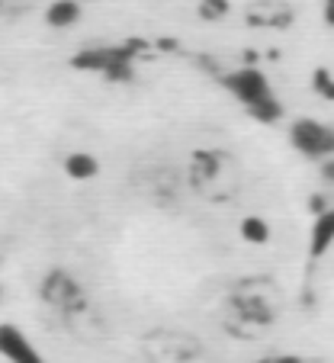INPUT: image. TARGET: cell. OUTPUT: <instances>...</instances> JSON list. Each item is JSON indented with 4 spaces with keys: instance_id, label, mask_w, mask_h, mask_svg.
Masks as SVG:
<instances>
[{
    "instance_id": "obj_6",
    "label": "cell",
    "mask_w": 334,
    "mask_h": 363,
    "mask_svg": "<svg viewBox=\"0 0 334 363\" xmlns=\"http://www.w3.org/2000/svg\"><path fill=\"white\" fill-rule=\"evenodd\" d=\"M39 296L55 315H62V318H68V315H74V312H81V308H87L81 283H77L74 274H68V270H48L45 280H42V286H39Z\"/></svg>"
},
{
    "instance_id": "obj_17",
    "label": "cell",
    "mask_w": 334,
    "mask_h": 363,
    "mask_svg": "<svg viewBox=\"0 0 334 363\" xmlns=\"http://www.w3.org/2000/svg\"><path fill=\"white\" fill-rule=\"evenodd\" d=\"M321 177H325L328 184H334V155H331V158L321 161Z\"/></svg>"
},
{
    "instance_id": "obj_7",
    "label": "cell",
    "mask_w": 334,
    "mask_h": 363,
    "mask_svg": "<svg viewBox=\"0 0 334 363\" xmlns=\"http://www.w3.org/2000/svg\"><path fill=\"white\" fill-rule=\"evenodd\" d=\"M289 145H293L299 155L312 161H325L334 155V129L318 119H296L289 125Z\"/></svg>"
},
{
    "instance_id": "obj_12",
    "label": "cell",
    "mask_w": 334,
    "mask_h": 363,
    "mask_svg": "<svg viewBox=\"0 0 334 363\" xmlns=\"http://www.w3.org/2000/svg\"><path fill=\"white\" fill-rule=\"evenodd\" d=\"M65 174L71 180H94L100 174V161L87 151H71L68 158H65Z\"/></svg>"
},
{
    "instance_id": "obj_11",
    "label": "cell",
    "mask_w": 334,
    "mask_h": 363,
    "mask_svg": "<svg viewBox=\"0 0 334 363\" xmlns=\"http://www.w3.org/2000/svg\"><path fill=\"white\" fill-rule=\"evenodd\" d=\"M84 16V7L81 0H52L45 10V26L52 29H71L77 26Z\"/></svg>"
},
{
    "instance_id": "obj_5",
    "label": "cell",
    "mask_w": 334,
    "mask_h": 363,
    "mask_svg": "<svg viewBox=\"0 0 334 363\" xmlns=\"http://www.w3.org/2000/svg\"><path fill=\"white\" fill-rule=\"evenodd\" d=\"M145 354L155 363H193L203 357V344L184 328H155L142 341Z\"/></svg>"
},
{
    "instance_id": "obj_13",
    "label": "cell",
    "mask_w": 334,
    "mask_h": 363,
    "mask_svg": "<svg viewBox=\"0 0 334 363\" xmlns=\"http://www.w3.org/2000/svg\"><path fill=\"white\" fill-rule=\"evenodd\" d=\"M238 235L247 245H267V241H270V225H267V219H260V216H245L238 225Z\"/></svg>"
},
{
    "instance_id": "obj_18",
    "label": "cell",
    "mask_w": 334,
    "mask_h": 363,
    "mask_svg": "<svg viewBox=\"0 0 334 363\" xmlns=\"http://www.w3.org/2000/svg\"><path fill=\"white\" fill-rule=\"evenodd\" d=\"M321 13H325L328 26H334V0H325V10H321Z\"/></svg>"
},
{
    "instance_id": "obj_15",
    "label": "cell",
    "mask_w": 334,
    "mask_h": 363,
    "mask_svg": "<svg viewBox=\"0 0 334 363\" xmlns=\"http://www.w3.org/2000/svg\"><path fill=\"white\" fill-rule=\"evenodd\" d=\"M312 94H318L321 100L334 103V74L328 68H315L312 71Z\"/></svg>"
},
{
    "instance_id": "obj_19",
    "label": "cell",
    "mask_w": 334,
    "mask_h": 363,
    "mask_svg": "<svg viewBox=\"0 0 334 363\" xmlns=\"http://www.w3.org/2000/svg\"><path fill=\"white\" fill-rule=\"evenodd\" d=\"M270 363H306L302 357H293V354H283V357H270Z\"/></svg>"
},
{
    "instance_id": "obj_10",
    "label": "cell",
    "mask_w": 334,
    "mask_h": 363,
    "mask_svg": "<svg viewBox=\"0 0 334 363\" xmlns=\"http://www.w3.org/2000/svg\"><path fill=\"white\" fill-rule=\"evenodd\" d=\"M334 247V209H321L312 222V238H308V257L318 261Z\"/></svg>"
},
{
    "instance_id": "obj_3",
    "label": "cell",
    "mask_w": 334,
    "mask_h": 363,
    "mask_svg": "<svg viewBox=\"0 0 334 363\" xmlns=\"http://www.w3.org/2000/svg\"><path fill=\"white\" fill-rule=\"evenodd\" d=\"M145 48L142 39H132L126 45H100V48H84L71 58L77 71H96L113 84H129L135 77V55Z\"/></svg>"
},
{
    "instance_id": "obj_14",
    "label": "cell",
    "mask_w": 334,
    "mask_h": 363,
    "mask_svg": "<svg viewBox=\"0 0 334 363\" xmlns=\"http://www.w3.org/2000/svg\"><path fill=\"white\" fill-rule=\"evenodd\" d=\"M196 13H199V20H206V23H218L232 13V4H228V0H199Z\"/></svg>"
},
{
    "instance_id": "obj_1",
    "label": "cell",
    "mask_w": 334,
    "mask_h": 363,
    "mask_svg": "<svg viewBox=\"0 0 334 363\" xmlns=\"http://www.w3.org/2000/svg\"><path fill=\"white\" fill-rule=\"evenodd\" d=\"M187 184L193 193H199L209 203H228L241 190V164L232 151L203 148L190 158Z\"/></svg>"
},
{
    "instance_id": "obj_16",
    "label": "cell",
    "mask_w": 334,
    "mask_h": 363,
    "mask_svg": "<svg viewBox=\"0 0 334 363\" xmlns=\"http://www.w3.org/2000/svg\"><path fill=\"white\" fill-rule=\"evenodd\" d=\"M29 7V0H0V16H16Z\"/></svg>"
},
{
    "instance_id": "obj_21",
    "label": "cell",
    "mask_w": 334,
    "mask_h": 363,
    "mask_svg": "<svg viewBox=\"0 0 334 363\" xmlns=\"http://www.w3.org/2000/svg\"><path fill=\"white\" fill-rule=\"evenodd\" d=\"M306 363H325V360H306Z\"/></svg>"
},
{
    "instance_id": "obj_8",
    "label": "cell",
    "mask_w": 334,
    "mask_h": 363,
    "mask_svg": "<svg viewBox=\"0 0 334 363\" xmlns=\"http://www.w3.org/2000/svg\"><path fill=\"white\" fill-rule=\"evenodd\" d=\"M245 20L254 29H289L296 13L283 0H254L251 7L245 10Z\"/></svg>"
},
{
    "instance_id": "obj_9",
    "label": "cell",
    "mask_w": 334,
    "mask_h": 363,
    "mask_svg": "<svg viewBox=\"0 0 334 363\" xmlns=\"http://www.w3.org/2000/svg\"><path fill=\"white\" fill-rule=\"evenodd\" d=\"M0 357L7 363H45L16 325H0Z\"/></svg>"
},
{
    "instance_id": "obj_4",
    "label": "cell",
    "mask_w": 334,
    "mask_h": 363,
    "mask_svg": "<svg viewBox=\"0 0 334 363\" xmlns=\"http://www.w3.org/2000/svg\"><path fill=\"white\" fill-rule=\"evenodd\" d=\"M280 306H283L280 286L270 277H245V280H238L232 286V312L254 318V322L267 325V328L273 325Z\"/></svg>"
},
{
    "instance_id": "obj_20",
    "label": "cell",
    "mask_w": 334,
    "mask_h": 363,
    "mask_svg": "<svg viewBox=\"0 0 334 363\" xmlns=\"http://www.w3.org/2000/svg\"><path fill=\"white\" fill-rule=\"evenodd\" d=\"M254 363H270V357H264V360H254Z\"/></svg>"
},
{
    "instance_id": "obj_2",
    "label": "cell",
    "mask_w": 334,
    "mask_h": 363,
    "mask_svg": "<svg viewBox=\"0 0 334 363\" xmlns=\"http://www.w3.org/2000/svg\"><path fill=\"white\" fill-rule=\"evenodd\" d=\"M218 84L228 90V94L235 96V100L245 106L247 113H251L257 123H280L283 116V103L273 96V87L270 81H267V74L260 68H251V65H245V68H235V71H226V74H218Z\"/></svg>"
}]
</instances>
